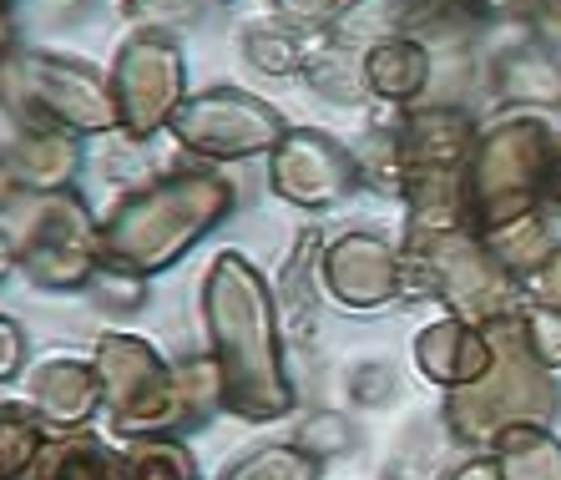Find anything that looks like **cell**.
I'll list each match as a JSON object with an SVG mask.
<instances>
[{
  "instance_id": "1",
  "label": "cell",
  "mask_w": 561,
  "mask_h": 480,
  "mask_svg": "<svg viewBox=\"0 0 561 480\" xmlns=\"http://www.w3.org/2000/svg\"><path fill=\"white\" fill-rule=\"evenodd\" d=\"M203 309H208V334L213 354H218L222 404L243 420L284 415L294 395H288L284 364H278L274 299H268L263 278L243 259L222 253L203 288Z\"/></svg>"
},
{
  "instance_id": "2",
  "label": "cell",
  "mask_w": 561,
  "mask_h": 480,
  "mask_svg": "<svg viewBox=\"0 0 561 480\" xmlns=\"http://www.w3.org/2000/svg\"><path fill=\"white\" fill-rule=\"evenodd\" d=\"M228 213V187L218 182H168L162 193H147L137 203L117 213L106 222V238H102V253L112 263L131 273H152V268H168L172 259H183L187 248L197 243L203 228Z\"/></svg>"
},
{
  "instance_id": "3",
  "label": "cell",
  "mask_w": 561,
  "mask_h": 480,
  "mask_svg": "<svg viewBox=\"0 0 561 480\" xmlns=\"http://www.w3.org/2000/svg\"><path fill=\"white\" fill-rule=\"evenodd\" d=\"M96 375H102V395L112 404V420H117L122 435H147L152 441V435L183 425L193 415V404L183 395V375H172L142 339H102Z\"/></svg>"
},
{
  "instance_id": "4",
  "label": "cell",
  "mask_w": 561,
  "mask_h": 480,
  "mask_svg": "<svg viewBox=\"0 0 561 480\" xmlns=\"http://www.w3.org/2000/svg\"><path fill=\"white\" fill-rule=\"evenodd\" d=\"M324 278L334 288V299L350 309H375L400 294V259L394 248L375 233H344L340 243L324 253Z\"/></svg>"
},
{
  "instance_id": "5",
  "label": "cell",
  "mask_w": 561,
  "mask_h": 480,
  "mask_svg": "<svg viewBox=\"0 0 561 480\" xmlns=\"http://www.w3.org/2000/svg\"><path fill=\"white\" fill-rule=\"evenodd\" d=\"M415 359L425 369V379H435L445 390H470L496 369V344L470 319H440L435 329H425L415 339Z\"/></svg>"
},
{
  "instance_id": "6",
  "label": "cell",
  "mask_w": 561,
  "mask_h": 480,
  "mask_svg": "<svg viewBox=\"0 0 561 480\" xmlns=\"http://www.w3.org/2000/svg\"><path fill=\"white\" fill-rule=\"evenodd\" d=\"M96 395H102V375L87 369V364L51 359L31 375V404H36V415L51 420V425H81V420H92Z\"/></svg>"
},
{
  "instance_id": "7",
  "label": "cell",
  "mask_w": 561,
  "mask_h": 480,
  "mask_svg": "<svg viewBox=\"0 0 561 480\" xmlns=\"http://www.w3.org/2000/svg\"><path fill=\"white\" fill-rule=\"evenodd\" d=\"M26 480H122V460L92 435H61L36 455Z\"/></svg>"
},
{
  "instance_id": "8",
  "label": "cell",
  "mask_w": 561,
  "mask_h": 480,
  "mask_svg": "<svg viewBox=\"0 0 561 480\" xmlns=\"http://www.w3.org/2000/svg\"><path fill=\"white\" fill-rule=\"evenodd\" d=\"M501 480H561V445L541 425H516L501 435Z\"/></svg>"
},
{
  "instance_id": "9",
  "label": "cell",
  "mask_w": 561,
  "mask_h": 480,
  "mask_svg": "<svg viewBox=\"0 0 561 480\" xmlns=\"http://www.w3.org/2000/svg\"><path fill=\"white\" fill-rule=\"evenodd\" d=\"M122 480H197V460L178 441H137L122 460Z\"/></svg>"
},
{
  "instance_id": "10",
  "label": "cell",
  "mask_w": 561,
  "mask_h": 480,
  "mask_svg": "<svg viewBox=\"0 0 561 480\" xmlns=\"http://www.w3.org/2000/svg\"><path fill=\"white\" fill-rule=\"evenodd\" d=\"M313 460L304 445H268V450L243 455L238 466L222 470V480H313Z\"/></svg>"
},
{
  "instance_id": "11",
  "label": "cell",
  "mask_w": 561,
  "mask_h": 480,
  "mask_svg": "<svg viewBox=\"0 0 561 480\" xmlns=\"http://www.w3.org/2000/svg\"><path fill=\"white\" fill-rule=\"evenodd\" d=\"M522 334H526V350L541 369H561V313L536 304V309L522 313Z\"/></svg>"
},
{
  "instance_id": "12",
  "label": "cell",
  "mask_w": 561,
  "mask_h": 480,
  "mask_svg": "<svg viewBox=\"0 0 561 480\" xmlns=\"http://www.w3.org/2000/svg\"><path fill=\"white\" fill-rule=\"evenodd\" d=\"M304 450L313 455V460H319V455H340L344 445H350V425H344L340 415H319V420H309V425H304Z\"/></svg>"
},
{
  "instance_id": "13",
  "label": "cell",
  "mask_w": 561,
  "mask_h": 480,
  "mask_svg": "<svg viewBox=\"0 0 561 480\" xmlns=\"http://www.w3.org/2000/svg\"><path fill=\"white\" fill-rule=\"evenodd\" d=\"M531 294H536L541 304H547V309H557V313H561V248L551 253L547 268H541V273L531 278Z\"/></svg>"
},
{
  "instance_id": "14",
  "label": "cell",
  "mask_w": 561,
  "mask_h": 480,
  "mask_svg": "<svg viewBox=\"0 0 561 480\" xmlns=\"http://www.w3.org/2000/svg\"><path fill=\"white\" fill-rule=\"evenodd\" d=\"M21 375V334H15V324H5V379Z\"/></svg>"
},
{
  "instance_id": "15",
  "label": "cell",
  "mask_w": 561,
  "mask_h": 480,
  "mask_svg": "<svg viewBox=\"0 0 561 480\" xmlns=\"http://www.w3.org/2000/svg\"><path fill=\"white\" fill-rule=\"evenodd\" d=\"M450 480H501V470L491 466V460H476V466H466V470H456Z\"/></svg>"
}]
</instances>
